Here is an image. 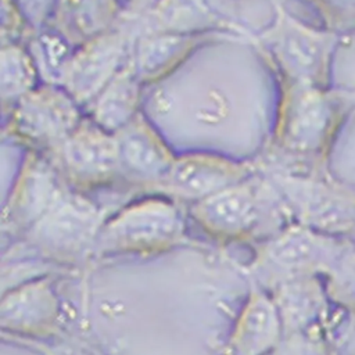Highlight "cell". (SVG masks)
Here are the masks:
<instances>
[{
	"instance_id": "20",
	"label": "cell",
	"mask_w": 355,
	"mask_h": 355,
	"mask_svg": "<svg viewBox=\"0 0 355 355\" xmlns=\"http://www.w3.org/2000/svg\"><path fill=\"white\" fill-rule=\"evenodd\" d=\"M35 67L19 47L10 44L1 50V96L4 100H19L33 90Z\"/></svg>"
},
{
	"instance_id": "17",
	"label": "cell",
	"mask_w": 355,
	"mask_h": 355,
	"mask_svg": "<svg viewBox=\"0 0 355 355\" xmlns=\"http://www.w3.org/2000/svg\"><path fill=\"white\" fill-rule=\"evenodd\" d=\"M137 80L135 65L123 67L115 73L96 100L93 121L98 126L110 133H116L135 119L139 98Z\"/></svg>"
},
{
	"instance_id": "16",
	"label": "cell",
	"mask_w": 355,
	"mask_h": 355,
	"mask_svg": "<svg viewBox=\"0 0 355 355\" xmlns=\"http://www.w3.org/2000/svg\"><path fill=\"white\" fill-rule=\"evenodd\" d=\"M282 129L283 144L295 154L319 151L327 130L329 110L322 94L311 85L297 83Z\"/></svg>"
},
{
	"instance_id": "6",
	"label": "cell",
	"mask_w": 355,
	"mask_h": 355,
	"mask_svg": "<svg viewBox=\"0 0 355 355\" xmlns=\"http://www.w3.org/2000/svg\"><path fill=\"white\" fill-rule=\"evenodd\" d=\"M55 147L65 175L75 184L98 186L119 173L115 135L103 129L94 121H80Z\"/></svg>"
},
{
	"instance_id": "13",
	"label": "cell",
	"mask_w": 355,
	"mask_h": 355,
	"mask_svg": "<svg viewBox=\"0 0 355 355\" xmlns=\"http://www.w3.org/2000/svg\"><path fill=\"white\" fill-rule=\"evenodd\" d=\"M283 324L269 291L257 287L244 302L232 329L229 355H270L283 337Z\"/></svg>"
},
{
	"instance_id": "19",
	"label": "cell",
	"mask_w": 355,
	"mask_h": 355,
	"mask_svg": "<svg viewBox=\"0 0 355 355\" xmlns=\"http://www.w3.org/2000/svg\"><path fill=\"white\" fill-rule=\"evenodd\" d=\"M323 282L333 305L355 319V243H348Z\"/></svg>"
},
{
	"instance_id": "12",
	"label": "cell",
	"mask_w": 355,
	"mask_h": 355,
	"mask_svg": "<svg viewBox=\"0 0 355 355\" xmlns=\"http://www.w3.org/2000/svg\"><path fill=\"white\" fill-rule=\"evenodd\" d=\"M265 40L277 61L297 83L311 85L322 68L327 51V36L302 26L280 12Z\"/></svg>"
},
{
	"instance_id": "18",
	"label": "cell",
	"mask_w": 355,
	"mask_h": 355,
	"mask_svg": "<svg viewBox=\"0 0 355 355\" xmlns=\"http://www.w3.org/2000/svg\"><path fill=\"white\" fill-rule=\"evenodd\" d=\"M187 37L182 33H158L150 36L139 46L135 69L139 79H148L161 75L186 50Z\"/></svg>"
},
{
	"instance_id": "9",
	"label": "cell",
	"mask_w": 355,
	"mask_h": 355,
	"mask_svg": "<svg viewBox=\"0 0 355 355\" xmlns=\"http://www.w3.org/2000/svg\"><path fill=\"white\" fill-rule=\"evenodd\" d=\"M269 293L284 333L324 331L327 334L341 312L330 301L320 276L294 279L276 286Z\"/></svg>"
},
{
	"instance_id": "15",
	"label": "cell",
	"mask_w": 355,
	"mask_h": 355,
	"mask_svg": "<svg viewBox=\"0 0 355 355\" xmlns=\"http://www.w3.org/2000/svg\"><path fill=\"white\" fill-rule=\"evenodd\" d=\"M115 135L119 173L133 182L157 187L169 172L175 158L155 133L133 119Z\"/></svg>"
},
{
	"instance_id": "3",
	"label": "cell",
	"mask_w": 355,
	"mask_h": 355,
	"mask_svg": "<svg viewBox=\"0 0 355 355\" xmlns=\"http://www.w3.org/2000/svg\"><path fill=\"white\" fill-rule=\"evenodd\" d=\"M184 236V219L178 205L151 197L121 208L103 223L93 254L147 255L175 247Z\"/></svg>"
},
{
	"instance_id": "4",
	"label": "cell",
	"mask_w": 355,
	"mask_h": 355,
	"mask_svg": "<svg viewBox=\"0 0 355 355\" xmlns=\"http://www.w3.org/2000/svg\"><path fill=\"white\" fill-rule=\"evenodd\" d=\"M105 219L90 200L67 190L25 236L43 255L65 263L76 262L93 252Z\"/></svg>"
},
{
	"instance_id": "24",
	"label": "cell",
	"mask_w": 355,
	"mask_h": 355,
	"mask_svg": "<svg viewBox=\"0 0 355 355\" xmlns=\"http://www.w3.org/2000/svg\"><path fill=\"white\" fill-rule=\"evenodd\" d=\"M341 1H345L348 4H355V0H341Z\"/></svg>"
},
{
	"instance_id": "7",
	"label": "cell",
	"mask_w": 355,
	"mask_h": 355,
	"mask_svg": "<svg viewBox=\"0 0 355 355\" xmlns=\"http://www.w3.org/2000/svg\"><path fill=\"white\" fill-rule=\"evenodd\" d=\"M251 176V168L212 154H186L175 158L169 172L157 186L162 193L198 202Z\"/></svg>"
},
{
	"instance_id": "14",
	"label": "cell",
	"mask_w": 355,
	"mask_h": 355,
	"mask_svg": "<svg viewBox=\"0 0 355 355\" xmlns=\"http://www.w3.org/2000/svg\"><path fill=\"white\" fill-rule=\"evenodd\" d=\"M123 50L125 40L112 33L100 36L71 58L62 82L75 101L100 94L121 69Z\"/></svg>"
},
{
	"instance_id": "8",
	"label": "cell",
	"mask_w": 355,
	"mask_h": 355,
	"mask_svg": "<svg viewBox=\"0 0 355 355\" xmlns=\"http://www.w3.org/2000/svg\"><path fill=\"white\" fill-rule=\"evenodd\" d=\"M60 318V300L50 277L24 282L1 297L0 326L18 336L40 337L51 333Z\"/></svg>"
},
{
	"instance_id": "23",
	"label": "cell",
	"mask_w": 355,
	"mask_h": 355,
	"mask_svg": "<svg viewBox=\"0 0 355 355\" xmlns=\"http://www.w3.org/2000/svg\"><path fill=\"white\" fill-rule=\"evenodd\" d=\"M39 62L43 64L44 71L51 78L64 80L67 68L72 57L68 55L67 44L55 35L44 33L37 39Z\"/></svg>"
},
{
	"instance_id": "5",
	"label": "cell",
	"mask_w": 355,
	"mask_h": 355,
	"mask_svg": "<svg viewBox=\"0 0 355 355\" xmlns=\"http://www.w3.org/2000/svg\"><path fill=\"white\" fill-rule=\"evenodd\" d=\"M273 184L293 222L355 243V196L323 180L280 175Z\"/></svg>"
},
{
	"instance_id": "11",
	"label": "cell",
	"mask_w": 355,
	"mask_h": 355,
	"mask_svg": "<svg viewBox=\"0 0 355 355\" xmlns=\"http://www.w3.org/2000/svg\"><path fill=\"white\" fill-rule=\"evenodd\" d=\"M65 191L53 166L43 159L33 158L24 166L8 197L3 226L25 234Z\"/></svg>"
},
{
	"instance_id": "21",
	"label": "cell",
	"mask_w": 355,
	"mask_h": 355,
	"mask_svg": "<svg viewBox=\"0 0 355 355\" xmlns=\"http://www.w3.org/2000/svg\"><path fill=\"white\" fill-rule=\"evenodd\" d=\"M154 15L172 33L202 28L211 22V12L201 0H159Z\"/></svg>"
},
{
	"instance_id": "2",
	"label": "cell",
	"mask_w": 355,
	"mask_h": 355,
	"mask_svg": "<svg viewBox=\"0 0 355 355\" xmlns=\"http://www.w3.org/2000/svg\"><path fill=\"white\" fill-rule=\"evenodd\" d=\"M348 243L352 241L290 222L258 241L250 272L266 291L294 279L324 277Z\"/></svg>"
},
{
	"instance_id": "22",
	"label": "cell",
	"mask_w": 355,
	"mask_h": 355,
	"mask_svg": "<svg viewBox=\"0 0 355 355\" xmlns=\"http://www.w3.org/2000/svg\"><path fill=\"white\" fill-rule=\"evenodd\" d=\"M270 355H338L324 331L284 333Z\"/></svg>"
},
{
	"instance_id": "1",
	"label": "cell",
	"mask_w": 355,
	"mask_h": 355,
	"mask_svg": "<svg viewBox=\"0 0 355 355\" xmlns=\"http://www.w3.org/2000/svg\"><path fill=\"white\" fill-rule=\"evenodd\" d=\"M191 216L211 237L259 241L293 222L276 187L266 190L250 178L223 189L191 207Z\"/></svg>"
},
{
	"instance_id": "10",
	"label": "cell",
	"mask_w": 355,
	"mask_h": 355,
	"mask_svg": "<svg viewBox=\"0 0 355 355\" xmlns=\"http://www.w3.org/2000/svg\"><path fill=\"white\" fill-rule=\"evenodd\" d=\"M15 122L22 136L58 146L80 121L75 98L68 92L47 86L18 100Z\"/></svg>"
}]
</instances>
